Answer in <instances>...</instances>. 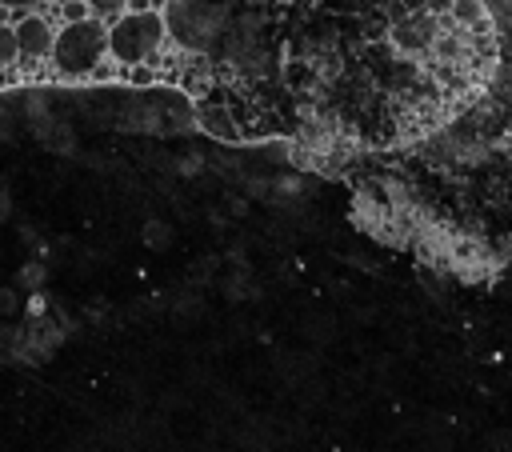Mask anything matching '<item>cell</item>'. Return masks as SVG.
Masks as SVG:
<instances>
[{"label":"cell","mask_w":512,"mask_h":452,"mask_svg":"<svg viewBox=\"0 0 512 452\" xmlns=\"http://www.w3.org/2000/svg\"><path fill=\"white\" fill-rule=\"evenodd\" d=\"M244 4L248 0H164L160 16H164V28H168V40L180 52L208 56V52L220 48L228 24L236 20V12Z\"/></svg>","instance_id":"6da1fadb"},{"label":"cell","mask_w":512,"mask_h":452,"mask_svg":"<svg viewBox=\"0 0 512 452\" xmlns=\"http://www.w3.org/2000/svg\"><path fill=\"white\" fill-rule=\"evenodd\" d=\"M108 60V24L100 16H80V20H64L56 24V40L48 52L52 76L64 84H84L92 80V72Z\"/></svg>","instance_id":"7a4b0ae2"},{"label":"cell","mask_w":512,"mask_h":452,"mask_svg":"<svg viewBox=\"0 0 512 452\" xmlns=\"http://www.w3.org/2000/svg\"><path fill=\"white\" fill-rule=\"evenodd\" d=\"M168 48V28L160 8H140V12H120L116 20H108V60L128 72L140 64H160Z\"/></svg>","instance_id":"3957f363"},{"label":"cell","mask_w":512,"mask_h":452,"mask_svg":"<svg viewBox=\"0 0 512 452\" xmlns=\"http://www.w3.org/2000/svg\"><path fill=\"white\" fill-rule=\"evenodd\" d=\"M12 32H16V52H20L24 64H40V60H48L52 40H56V20H52V16H44L40 8H32V12H16Z\"/></svg>","instance_id":"277c9868"},{"label":"cell","mask_w":512,"mask_h":452,"mask_svg":"<svg viewBox=\"0 0 512 452\" xmlns=\"http://www.w3.org/2000/svg\"><path fill=\"white\" fill-rule=\"evenodd\" d=\"M192 108H196V128L208 132L212 140L236 144L244 136V128H240V120H236V112H232L228 100H196Z\"/></svg>","instance_id":"5b68a950"},{"label":"cell","mask_w":512,"mask_h":452,"mask_svg":"<svg viewBox=\"0 0 512 452\" xmlns=\"http://www.w3.org/2000/svg\"><path fill=\"white\" fill-rule=\"evenodd\" d=\"M32 136L48 148V152H60V156H68V152H76V128L64 120V116H56V112H44V116H36L32 124Z\"/></svg>","instance_id":"8992f818"},{"label":"cell","mask_w":512,"mask_h":452,"mask_svg":"<svg viewBox=\"0 0 512 452\" xmlns=\"http://www.w3.org/2000/svg\"><path fill=\"white\" fill-rule=\"evenodd\" d=\"M172 236H176V228H172L164 216H148L144 228H140V240H144V248H152V252H164V248L172 244Z\"/></svg>","instance_id":"52a82bcc"},{"label":"cell","mask_w":512,"mask_h":452,"mask_svg":"<svg viewBox=\"0 0 512 452\" xmlns=\"http://www.w3.org/2000/svg\"><path fill=\"white\" fill-rule=\"evenodd\" d=\"M44 280H48V264H44V260H28V264H20V272H16V288H20V292H40Z\"/></svg>","instance_id":"ba28073f"},{"label":"cell","mask_w":512,"mask_h":452,"mask_svg":"<svg viewBox=\"0 0 512 452\" xmlns=\"http://www.w3.org/2000/svg\"><path fill=\"white\" fill-rule=\"evenodd\" d=\"M20 60L16 52V32H12V20H0V72H12Z\"/></svg>","instance_id":"9c48e42d"},{"label":"cell","mask_w":512,"mask_h":452,"mask_svg":"<svg viewBox=\"0 0 512 452\" xmlns=\"http://www.w3.org/2000/svg\"><path fill=\"white\" fill-rule=\"evenodd\" d=\"M24 312V292L16 284H0V320H16Z\"/></svg>","instance_id":"30bf717a"},{"label":"cell","mask_w":512,"mask_h":452,"mask_svg":"<svg viewBox=\"0 0 512 452\" xmlns=\"http://www.w3.org/2000/svg\"><path fill=\"white\" fill-rule=\"evenodd\" d=\"M84 4H88V12H92V16H100L104 24H108V20H116V16L128 8V0H84Z\"/></svg>","instance_id":"8fae6325"},{"label":"cell","mask_w":512,"mask_h":452,"mask_svg":"<svg viewBox=\"0 0 512 452\" xmlns=\"http://www.w3.org/2000/svg\"><path fill=\"white\" fill-rule=\"evenodd\" d=\"M40 4H48V0H0V12H32V8H40Z\"/></svg>","instance_id":"7c38bea8"},{"label":"cell","mask_w":512,"mask_h":452,"mask_svg":"<svg viewBox=\"0 0 512 452\" xmlns=\"http://www.w3.org/2000/svg\"><path fill=\"white\" fill-rule=\"evenodd\" d=\"M12 216V192H8V184L0 180V224Z\"/></svg>","instance_id":"4fadbf2b"}]
</instances>
